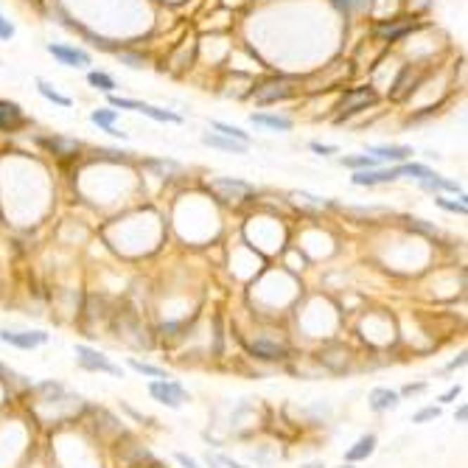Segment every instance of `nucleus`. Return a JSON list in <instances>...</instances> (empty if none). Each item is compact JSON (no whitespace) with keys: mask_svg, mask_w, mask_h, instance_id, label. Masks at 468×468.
<instances>
[{"mask_svg":"<svg viewBox=\"0 0 468 468\" xmlns=\"http://www.w3.org/2000/svg\"><path fill=\"white\" fill-rule=\"evenodd\" d=\"M149 396H152L155 401L171 407V410H180V407L188 401L186 387H183L180 382H174V379H155V382L149 384Z\"/></svg>","mask_w":468,"mask_h":468,"instance_id":"nucleus-1","label":"nucleus"},{"mask_svg":"<svg viewBox=\"0 0 468 468\" xmlns=\"http://www.w3.org/2000/svg\"><path fill=\"white\" fill-rule=\"evenodd\" d=\"M76 359H79V365L84 368V370H98V373H110V376H124V368L121 365H115V362H110L101 351H93V348H87V345H76Z\"/></svg>","mask_w":468,"mask_h":468,"instance_id":"nucleus-2","label":"nucleus"},{"mask_svg":"<svg viewBox=\"0 0 468 468\" xmlns=\"http://www.w3.org/2000/svg\"><path fill=\"white\" fill-rule=\"evenodd\" d=\"M211 191L219 194V200L225 202H241L247 197L255 194V188L244 180H233V177H219V180H211Z\"/></svg>","mask_w":468,"mask_h":468,"instance_id":"nucleus-3","label":"nucleus"},{"mask_svg":"<svg viewBox=\"0 0 468 468\" xmlns=\"http://www.w3.org/2000/svg\"><path fill=\"white\" fill-rule=\"evenodd\" d=\"M0 342L11 345V348H20V351H34L39 345L48 342V334L45 331H0Z\"/></svg>","mask_w":468,"mask_h":468,"instance_id":"nucleus-4","label":"nucleus"},{"mask_svg":"<svg viewBox=\"0 0 468 468\" xmlns=\"http://www.w3.org/2000/svg\"><path fill=\"white\" fill-rule=\"evenodd\" d=\"M48 53H51L53 59H59L62 65H67V67H87V65H90V53L82 51V48H76V45L51 42V45H48Z\"/></svg>","mask_w":468,"mask_h":468,"instance_id":"nucleus-5","label":"nucleus"},{"mask_svg":"<svg viewBox=\"0 0 468 468\" xmlns=\"http://www.w3.org/2000/svg\"><path fill=\"white\" fill-rule=\"evenodd\" d=\"M373 101H376V93H373L370 87H353V90H348V93L342 96L339 112H342V115H353V112L365 110V107L373 104Z\"/></svg>","mask_w":468,"mask_h":468,"instance_id":"nucleus-6","label":"nucleus"},{"mask_svg":"<svg viewBox=\"0 0 468 468\" xmlns=\"http://www.w3.org/2000/svg\"><path fill=\"white\" fill-rule=\"evenodd\" d=\"M247 351H249L255 359H264V362H283V359L289 356V348L280 345V342H272V339L247 342Z\"/></svg>","mask_w":468,"mask_h":468,"instance_id":"nucleus-7","label":"nucleus"},{"mask_svg":"<svg viewBox=\"0 0 468 468\" xmlns=\"http://www.w3.org/2000/svg\"><path fill=\"white\" fill-rule=\"evenodd\" d=\"M289 96H292V84L289 82H269V84H261L252 93L255 104H275V101H283Z\"/></svg>","mask_w":468,"mask_h":468,"instance_id":"nucleus-8","label":"nucleus"},{"mask_svg":"<svg viewBox=\"0 0 468 468\" xmlns=\"http://www.w3.org/2000/svg\"><path fill=\"white\" fill-rule=\"evenodd\" d=\"M351 180H353V186H368V188H373V186H384V183L398 180V171H396V169H365V171H356Z\"/></svg>","mask_w":468,"mask_h":468,"instance_id":"nucleus-9","label":"nucleus"},{"mask_svg":"<svg viewBox=\"0 0 468 468\" xmlns=\"http://www.w3.org/2000/svg\"><path fill=\"white\" fill-rule=\"evenodd\" d=\"M401 396L396 393V390H390V387H376L373 393H370V410L373 412H390V410H396L401 401H398Z\"/></svg>","mask_w":468,"mask_h":468,"instance_id":"nucleus-10","label":"nucleus"},{"mask_svg":"<svg viewBox=\"0 0 468 468\" xmlns=\"http://www.w3.org/2000/svg\"><path fill=\"white\" fill-rule=\"evenodd\" d=\"M368 155L376 160H387V163H404L412 157V149L410 146H370Z\"/></svg>","mask_w":468,"mask_h":468,"instance_id":"nucleus-11","label":"nucleus"},{"mask_svg":"<svg viewBox=\"0 0 468 468\" xmlns=\"http://www.w3.org/2000/svg\"><path fill=\"white\" fill-rule=\"evenodd\" d=\"M376 452V435H365V438H359L348 452H345V463H359V460H368L370 455Z\"/></svg>","mask_w":468,"mask_h":468,"instance_id":"nucleus-12","label":"nucleus"},{"mask_svg":"<svg viewBox=\"0 0 468 468\" xmlns=\"http://www.w3.org/2000/svg\"><path fill=\"white\" fill-rule=\"evenodd\" d=\"M249 121L255 126H266V129H278V132H289L292 129V118L286 115H272V112H252Z\"/></svg>","mask_w":468,"mask_h":468,"instance_id":"nucleus-13","label":"nucleus"},{"mask_svg":"<svg viewBox=\"0 0 468 468\" xmlns=\"http://www.w3.org/2000/svg\"><path fill=\"white\" fill-rule=\"evenodd\" d=\"M90 121H93V124H98L107 135H112V138H124V132H118V129H115L118 110H96V112L90 115Z\"/></svg>","mask_w":468,"mask_h":468,"instance_id":"nucleus-14","label":"nucleus"},{"mask_svg":"<svg viewBox=\"0 0 468 468\" xmlns=\"http://www.w3.org/2000/svg\"><path fill=\"white\" fill-rule=\"evenodd\" d=\"M138 112H141V115H149L152 121H160V124H183V118H180L177 112H171V110H160V107L146 104V101H141Z\"/></svg>","mask_w":468,"mask_h":468,"instance_id":"nucleus-15","label":"nucleus"},{"mask_svg":"<svg viewBox=\"0 0 468 468\" xmlns=\"http://www.w3.org/2000/svg\"><path fill=\"white\" fill-rule=\"evenodd\" d=\"M22 124V110L11 101H0V129H14Z\"/></svg>","mask_w":468,"mask_h":468,"instance_id":"nucleus-16","label":"nucleus"},{"mask_svg":"<svg viewBox=\"0 0 468 468\" xmlns=\"http://www.w3.org/2000/svg\"><path fill=\"white\" fill-rule=\"evenodd\" d=\"M202 143H208L211 149H222V152H233V155H244L247 152V146L244 143H238V141H230V138H225V135H205L202 138Z\"/></svg>","mask_w":468,"mask_h":468,"instance_id":"nucleus-17","label":"nucleus"},{"mask_svg":"<svg viewBox=\"0 0 468 468\" xmlns=\"http://www.w3.org/2000/svg\"><path fill=\"white\" fill-rule=\"evenodd\" d=\"M415 25L410 22V20H393V22H382L376 31H379V37H387L390 42L393 39H398V37H404L407 31H412Z\"/></svg>","mask_w":468,"mask_h":468,"instance_id":"nucleus-18","label":"nucleus"},{"mask_svg":"<svg viewBox=\"0 0 468 468\" xmlns=\"http://www.w3.org/2000/svg\"><path fill=\"white\" fill-rule=\"evenodd\" d=\"M396 171H398V177L407 174V177H412V180H418V183H427L429 177H435V171H432L429 166H421V163H404V166H398Z\"/></svg>","mask_w":468,"mask_h":468,"instance_id":"nucleus-19","label":"nucleus"},{"mask_svg":"<svg viewBox=\"0 0 468 468\" xmlns=\"http://www.w3.org/2000/svg\"><path fill=\"white\" fill-rule=\"evenodd\" d=\"M427 191H452V194H460L463 197V188L457 186V183H452V180H446V177H441V174H435V177H429L427 183H421Z\"/></svg>","mask_w":468,"mask_h":468,"instance_id":"nucleus-20","label":"nucleus"},{"mask_svg":"<svg viewBox=\"0 0 468 468\" xmlns=\"http://www.w3.org/2000/svg\"><path fill=\"white\" fill-rule=\"evenodd\" d=\"M214 129H216L219 135L230 138V141H238V143L249 146V135H247L244 129H238V126H233V124H225V121H214Z\"/></svg>","mask_w":468,"mask_h":468,"instance_id":"nucleus-21","label":"nucleus"},{"mask_svg":"<svg viewBox=\"0 0 468 468\" xmlns=\"http://www.w3.org/2000/svg\"><path fill=\"white\" fill-rule=\"evenodd\" d=\"M342 166L353 169V171H365V169H376L379 160L370 157V155H351V157H342Z\"/></svg>","mask_w":468,"mask_h":468,"instance_id":"nucleus-22","label":"nucleus"},{"mask_svg":"<svg viewBox=\"0 0 468 468\" xmlns=\"http://www.w3.org/2000/svg\"><path fill=\"white\" fill-rule=\"evenodd\" d=\"M87 82H90L96 90H101V93H112V90H115V79H112L110 73H101V70H90V73H87Z\"/></svg>","mask_w":468,"mask_h":468,"instance_id":"nucleus-23","label":"nucleus"},{"mask_svg":"<svg viewBox=\"0 0 468 468\" xmlns=\"http://www.w3.org/2000/svg\"><path fill=\"white\" fill-rule=\"evenodd\" d=\"M129 368H132L135 373H141V376H149V379H169V373H166L163 368H155V365L141 362V359H129Z\"/></svg>","mask_w":468,"mask_h":468,"instance_id":"nucleus-24","label":"nucleus"},{"mask_svg":"<svg viewBox=\"0 0 468 468\" xmlns=\"http://www.w3.org/2000/svg\"><path fill=\"white\" fill-rule=\"evenodd\" d=\"M37 90H39L48 101H53V104H59V107H70V98H67V96H62L59 90H53L48 82H37Z\"/></svg>","mask_w":468,"mask_h":468,"instance_id":"nucleus-25","label":"nucleus"},{"mask_svg":"<svg viewBox=\"0 0 468 468\" xmlns=\"http://www.w3.org/2000/svg\"><path fill=\"white\" fill-rule=\"evenodd\" d=\"M435 202H438L443 211H452V214H460V216H466V214H468L466 197H460V202H455V200H446V197H435Z\"/></svg>","mask_w":468,"mask_h":468,"instance_id":"nucleus-26","label":"nucleus"},{"mask_svg":"<svg viewBox=\"0 0 468 468\" xmlns=\"http://www.w3.org/2000/svg\"><path fill=\"white\" fill-rule=\"evenodd\" d=\"M48 149H53V152H59V155H70V152H76L79 149V143H73V141H59V138H53V141H42Z\"/></svg>","mask_w":468,"mask_h":468,"instance_id":"nucleus-27","label":"nucleus"},{"mask_svg":"<svg viewBox=\"0 0 468 468\" xmlns=\"http://www.w3.org/2000/svg\"><path fill=\"white\" fill-rule=\"evenodd\" d=\"M438 415H441V407H424V410L415 412L412 421H415V424H427V421H435Z\"/></svg>","mask_w":468,"mask_h":468,"instance_id":"nucleus-28","label":"nucleus"},{"mask_svg":"<svg viewBox=\"0 0 468 468\" xmlns=\"http://www.w3.org/2000/svg\"><path fill=\"white\" fill-rule=\"evenodd\" d=\"M174 460H177V463H180L183 468H202L200 463H197V460H194V457H188L186 452H177V455H174Z\"/></svg>","mask_w":468,"mask_h":468,"instance_id":"nucleus-29","label":"nucleus"},{"mask_svg":"<svg viewBox=\"0 0 468 468\" xmlns=\"http://www.w3.org/2000/svg\"><path fill=\"white\" fill-rule=\"evenodd\" d=\"M460 393H463V387H460V384H455V387H449V390H446V393H443V396H441V404H452V401H455V398H457V396H460Z\"/></svg>","mask_w":468,"mask_h":468,"instance_id":"nucleus-30","label":"nucleus"},{"mask_svg":"<svg viewBox=\"0 0 468 468\" xmlns=\"http://www.w3.org/2000/svg\"><path fill=\"white\" fill-rule=\"evenodd\" d=\"M14 37V25L0 14V39H11Z\"/></svg>","mask_w":468,"mask_h":468,"instance_id":"nucleus-31","label":"nucleus"},{"mask_svg":"<svg viewBox=\"0 0 468 468\" xmlns=\"http://www.w3.org/2000/svg\"><path fill=\"white\" fill-rule=\"evenodd\" d=\"M334 3H337L342 11H351V8H365L368 0H334Z\"/></svg>","mask_w":468,"mask_h":468,"instance_id":"nucleus-32","label":"nucleus"},{"mask_svg":"<svg viewBox=\"0 0 468 468\" xmlns=\"http://www.w3.org/2000/svg\"><path fill=\"white\" fill-rule=\"evenodd\" d=\"M311 152H317V155L325 157V155H337V146H328V143H317V141H314V143H311Z\"/></svg>","mask_w":468,"mask_h":468,"instance_id":"nucleus-33","label":"nucleus"},{"mask_svg":"<svg viewBox=\"0 0 468 468\" xmlns=\"http://www.w3.org/2000/svg\"><path fill=\"white\" fill-rule=\"evenodd\" d=\"M424 390H427V382H418V384H407L401 393L404 396H415V393H424Z\"/></svg>","mask_w":468,"mask_h":468,"instance_id":"nucleus-34","label":"nucleus"},{"mask_svg":"<svg viewBox=\"0 0 468 468\" xmlns=\"http://www.w3.org/2000/svg\"><path fill=\"white\" fill-rule=\"evenodd\" d=\"M463 365H466V353H460L457 359H452V362H449V370H457V368H463Z\"/></svg>","mask_w":468,"mask_h":468,"instance_id":"nucleus-35","label":"nucleus"},{"mask_svg":"<svg viewBox=\"0 0 468 468\" xmlns=\"http://www.w3.org/2000/svg\"><path fill=\"white\" fill-rule=\"evenodd\" d=\"M219 463H225V466H228V468H247V466H241L238 460H233V457H225V455L219 457Z\"/></svg>","mask_w":468,"mask_h":468,"instance_id":"nucleus-36","label":"nucleus"},{"mask_svg":"<svg viewBox=\"0 0 468 468\" xmlns=\"http://www.w3.org/2000/svg\"><path fill=\"white\" fill-rule=\"evenodd\" d=\"M466 418H468V410H466V407H460V410L455 412V421H460V424H463Z\"/></svg>","mask_w":468,"mask_h":468,"instance_id":"nucleus-37","label":"nucleus"},{"mask_svg":"<svg viewBox=\"0 0 468 468\" xmlns=\"http://www.w3.org/2000/svg\"><path fill=\"white\" fill-rule=\"evenodd\" d=\"M303 468H325L323 463H311V466H303Z\"/></svg>","mask_w":468,"mask_h":468,"instance_id":"nucleus-38","label":"nucleus"},{"mask_svg":"<svg viewBox=\"0 0 468 468\" xmlns=\"http://www.w3.org/2000/svg\"><path fill=\"white\" fill-rule=\"evenodd\" d=\"M342 468H353V466H351V463H345V466H342Z\"/></svg>","mask_w":468,"mask_h":468,"instance_id":"nucleus-39","label":"nucleus"}]
</instances>
